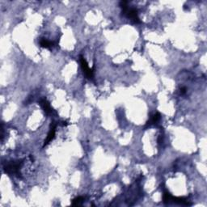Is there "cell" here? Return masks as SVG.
Returning a JSON list of instances; mask_svg holds the SVG:
<instances>
[{
    "label": "cell",
    "instance_id": "obj_8",
    "mask_svg": "<svg viewBox=\"0 0 207 207\" xmlns=\"http://www.w3.org/2000/svg\"><path fill=\"white\" fill-rule=\"evenodd\" d=\"M180 92H181V94L185 93V92H186V88H185V87H182V88L180 89Z\"/></svg>",
    "mask_w": 207,
    "mask_h": 207
},
{
    "label": "cell",
    "instance_id": "obj_1",
    "mask_svg": "<svg viewBox=\"0 0 207 207\" xmlns=\"http://www.w3.org/2000/svg\"><path fill=\"white\" fill-rule=\"evenodd\" d=\"M23 164L22 160L13 161L7 164V166L4 167V170L7 173L10 175H19L20 168Z\"/></svg>",
    "mask_w": 207,
    "mask_h": 207
},
{
    "label": "cell",
    "instance_id": "obj_3",
    "mask_svg": "<svg viewBox=\"0 0 207 207\" xmlns=\"http://www.w3.org/2000/svg\"><path fill=\"white\" fill-rule=\"evenodd\" d=\"M56 126H57V125L54 123V122H53V124H51V128H50L49 134L47 135L46 139L45 141L44 147L48 145L54 138V137H55V132H56Z\"/></svg>",
    "mask_w": 207,
    "mask_h": 207
},
{
    "label": "cell",
    "instance_id": "obj_2",
    "mask_svg": "<svg viewBox=\"0 0 207 207\" xmlns=\"http://www.w3.org/2000/svg\"><path fill=\"white\" fill-rule=\"evenodd\" d=\"M80 64L82 69L84 70V73L85 74V75L87 77V79H92L93 78V71L91 69L88 64H87V61L84 59V57L83 56H80Z\"/></svg>",
    "mask_w": 207,
    "mask_h": 207
},
{
    "label": "cell",
    "instance_id": "obj_5",
    "mask_svg": "<svg viewBox=\"0 0 207 207\" xmlns=\"http://www.w3.org/2000/svg\"><path fill=\"white\" fill-rule=\"evenodd\" d=\"M40 45L41 47H43V48H46V49H50V47L52 46V43L50 42V40H46V39H45V38L40 39Z\"/></svg>",
    "mask_w": 207,
    "mask_h": 207
},
{
    "label": "cell",
    "instance_id": "obj_6",
    "mask_svg": "<svg viewBox=\"0 0 207 207\" xmlns=\"http://www.w3.org/2000/svg\"><path fill=\"white\" fill-rule=\"evenodd\" d=\"M171 198H172V195L170 194V193L168 192H164V195H163V200H164V203H170Z\"/></svg>",
    "mask_w": 207,
    "mask_h": 207
},
{
    "label": "cell",
    "instance_id": "obj_4",
    "mask_svg": "<svg viewBox=\"0 0 207 207\" xmlns=\"http://www.w3.org/2000/svg\"><path fill=\"white\" fill-rule=\"evenodd\" d=\"M40 104L43 108V110L45 112V113L50 114L52 113V108L50 106V104L48 102L46 99H41L40 100Z\"/></svg>",
    "mask_w": 207,
    "mask_h": 207
},
{
    "label": "cell",
    "instance_id": "obj_7",
    "mask_svg": "<svg viewBox=\"0 0 207 207\" xmlns=\"http://www.w3.org/2000/svg\"><path fill=\"white\" fill-rule=\"evenodd\" d=\"M84 201V198L83 197H78L76 198H74L72 201V206H79L81 204L83 203V201Z\"/></svg>",
    "mask_w": 207,
    "mask_h": 207
}]
</instances>
